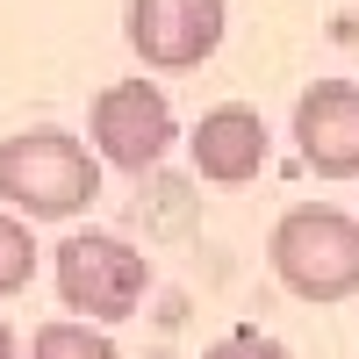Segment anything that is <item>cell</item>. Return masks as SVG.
Wrapping results in <instances>:
<instances>
[{"label":"cell","mask_w":359,"mask_h":359,"mask_svg":"<svg viewBox=\"0 0 359 359\" xmlns=\"http://www.w3.org/2000/svg\"><path fill=\"white\" fill-rule=\"evenodd\" d=\"M101 194V165L79 137L65 130H29V137H8L0 144V201L8 208H29L43 223H65L79 208H94Z\"/></svg>","instance_id":"obj_1"},{"label":"cell","mask_w":359,"mask_h":359,"mask_svg":"<svg viewBox=\"0 0 359 359\" xmlns=\"http://www.w3.org/2000/svg\"><path fill=\"white\" fill-rule=\"evenodd\" d=\"M273 273L302 302H345L359 294V223L345 208H287L273 223Z\"/></svg>","instance_id":"obj_2"},{"label":"cell","mask_w":359,"mask_h":359,"mask_svg":"<svg viewBox=\"0 0 359 359\" xmlns=\"http://www.w3.org/2000/svg\"><path fill=\"white\" fill-rule=\"evenodd\" d=\"M144 287H151V273H144V259L123 245V237L72 230L65 245H57V294H65V309L86 316V323H123V316H137Z\"/></svg>","instance_id":"obj_3"},{"label":"cell","mask_w":359,"mask_h":359,"mask_svg":"<svg viewBox=\"0 0 359 359\" xmlns=\"http://www.w3.org/2000/svg\"><path fill=\"white\" fill-rule=\"evenodd\" d=\"M94 151L123 172H144L172 151V101L151 79H115L94 101Z\"/></svg>","instance_id":"obj_4"},{"label":"cell","mask_w":359,"mask_h":359,"mask_svg":"<svg viewBox=\"0 0 359 359\" xmlns=\"http://www.w3.org/2000/svg\"><path fill=\"white\" fill-rule=\"evenodd\" d=\"M223 43V0H130V50L158 72H187Z\"/></svg>","instance_id":"obj_5"},{"label":"cell","mask_w":359,"mask_h":359,"mask_svg":"<svg viewBox=\"0 0 359 359\" xmlns=\"http://www.w3.org/2000/svg\"><path fill=\"white\" fill-rule=\"evenodd\" d=\"M294 151L323 180L359 172V79H316L294 101Z\"/></svg>","instance_id":"obj_6"},{"label":"cell","mask_w":359,"mask_h":359,"mask_svg":"<svg viewBox=\"0 0 359 359\" xmlns=\"http://www.w3.org/2000/svg\"><path fill=\"white\" fill-rule=\"evenodd\" d=\"M266 165V123L245 101H223L194 123V172L216 180V187H245Z\"/></svg>","instance_id":"obj_7"},{"label":"cell","mask_w":359,"mask_h":359,"mask_svg":"<svg viewBox=\"0 0 359 359\" xmlns=\"http://www.w3.org/2000/svg\"><path fill=\"white\" fill-rule=\"evenodd\" d=\"M29 359H123V352H115V338L86 331V323H43L29 338Z\"/></svg>","instance_id":"obj_8"},{"label":"cell","mask_w":359,"mask_h":359,"mask_svg":"<svg viewBox=\"0 0 359 359\" xmlns=\"http://www.w3.org/2000/svg\"><path fill=\"white\" fill-rule=\"evenodd\" d=\"M29 273H36V237H29L22 216H8V208H0V294H22Z\"/></svg>","instance_id":"obj_9"},{"label":"cell","mask_w":359,"mask_h":359,"mask_svg":"<svg viewBox=\"0 0 359 359\" xmlns=\"http://www.w3.org/2000/svg\"><path fill=\"white\" fill-rule=\"evenodd\" d=\"M201 359H287V345L280 338H259V331H230L223 345H208Z\"/></svg>","instance_id":"obj_10"},{"label":"cell","mask_w":359,"mask_h":359,"mask_svg":"<svg viewBox=\"0 0 359 359\" xmlns=\"http://www.w3.org/2000/svg\"><path fill=\"white\" fill-rule=\"evenodd\" d=\"M0 359H15V331H8V316H0Z\"/></svg>","instance_id":"obj_11"}]
</instances>
